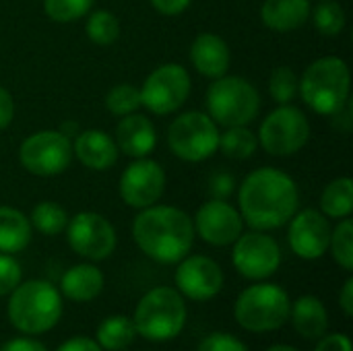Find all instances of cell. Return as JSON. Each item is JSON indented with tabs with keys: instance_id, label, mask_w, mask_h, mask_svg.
<instances>
[{
	"instance_id": "f1b7e54d",
	"label": "cell",
	"mask_w": 353,
	"mask_h": 351,
	"mask_svg": "<svg viewBox=\"0 0 353 351\" xmlns=\"http://www.w3.org/2000/svg\"><path fill=\"white\" fill-rule=\"evenodd\" d=\"M310 14H312L314 29L321 35H325V37H335L345 27V10L335 0H323V2H319L310 10Z\"/></svg>"
},
{
	"instance_id": "60d3db41",
	"label": "cell",
	"mask_w": 353,
	"mask_h": 351,
	"mask_svg": "<svg viewBox=\"0 0 353 351\" xmlns=\"http://www.w3.org/2000/svg\"><path fill=\"white\" fill-rule=\"evenodd\" d=\"M56 351H103L95 339H89V337H83V335H77V337H70L66 339L60 348Z\"/></svg>"
},
{
	"instance_id": "484cf974",
	"label": "cell",
	"mask_w": 353,
	"mask_h": 351,
	"mask_svg": "<svg viewBox=\"0 0 353 351\" xmlns=\"http://www.w3.org/2000/svg\"><path fill=\"white\" fill-rule=\"evenodd\" d=\"M353 211V182L343 176L329 182L321 194V213L333 219H345Z\"/></svg>"
},
{
	"instance_id": "ffe728a7",
	"label": "cell",
	"mask_w": 353,
	"mask_h": 351,
	"mask_svg": "<svg viewBox=\"0 0 353 351\" xmlns=\"http://www.w3.org/2000/svg\"><path fill=\"white\" fill-rule=\"evenodd\" d=\"M230 48L215 33H201L190 46V62L199 74L209 79H219L230 68Z\"/></svg>"
},
{
	"instance_id": "9a60e30c",
	"label": "cell",
	"mask_w": 353,
	"mask_h": 351,
	"mask_svg": "<svg viewBox=\"0 0 353 351\" xmlns=\"http://www.w3.org/2000/svg\"><path fill=\"white\" fill-rule=\"evenodd\" d=\"M223 283H225V275L221 267L205 254H192V257L186 254L178 263L176 288L184 298L192 302L213 300L223 290Z\"/></svg>"
},
{
	"instance_id": "ab89813d",
	"label": "cell",
	"mask_w": 353,
	"mask_h": 351,
	"mask_svg": "<svg viewBox=\"0 0 353 351\" xmlns=\"http://www.w3.org/2000/svg\"><path fill=\"white\" fill-rule=\"evenodd\" d=\"M149 2H151V6H153L157 12L168 14V17H174V14L184 12V10L190 6L192 0H149Z\"/></svg>"
},
{
	"instance_id": "277c9868",
	"label": "cell",
	"mask_w": 353,
	"mask_h": 351,
	"mask_svg": "<svg viewBox=\"0 0 353 351\" xmlns=\"http://www.w3.org/2000/svg\"><path fill=\"white\" fill-rule=\"evenodd\" d=\"M186 319L188 310L184 296L170 285H157L139 300L132 325L137 335L143 339L151 343H165L184 331Z\"/></svg>"
},
{
	"instance_id": "d6986e66",
	"label": "cell",
	"mask_w": 353,
	"mask_h": 351,
	"mask_svg": "<svg viewBox=\"0 0 353 351\" xmlns=\"http://www.w3.org/2000/svg\"><path fill=\"white\" fill-rule=\"evenodd\" d=\"M72 153L85 168L95 170V172H105V170L114 168L118 161V155H120L116 141L108 132L97 130V128L81 130L74 137Z\"/></svg>"
},
{
	"instance_id": "4fadbf2b",
	"label": "cell",
	"mask_w": 353,
	"mask_h": 351,
	"mask_svg": "<svg viewBox=\"0 0 353 351\" xmlns=\"http://www.w3.org/2000/svg\"><path fill=\"white\" fill-rule=\"evenodd\" d=\"M232 263L242 277L250 281H265L277 273L281 265V248L269 234L252 230L248 234H240L234 242Z\"/></svg>"
},
{
	"instance_id": "f546056e",
	"label": "cell",
	"mask_w": 353,
	"mask_h": 351,
	"mask_svg": "<svg viewBox=\"0 0 353 351\" xmlns=\"http://www.w3.org/2000/svg\"><path fill=\"white\" fill-rule=\"evenodd\" d=\"M329 250L333 261L347 273L353 271V221L350 217L339 219L337 228L331 230Z\"/></svg>"
},
{
	"instance_id": "d4e9b609",
	"label": "cell",
	"mask_w": 353,
	"mask_h": 351,
	"mask_svg": "<svg viewBox=\"0 0 353 351\" xmlns=\"http://www.w3.org/2000/svg\"><path fill=\"white\" fill-rule=\"evenodd\" d=\"M134 337H137V329L132 325V319L124 314H114L103 319L95 331V341L103 351H124L132 345Z\"/></svg>"
},
{
	"instance_id": "e575fe53",
	"label": "cell",
	"mask_w": 353,
	"mask_h": 351,
	"mask_svg": "<svg viewBox=\"0 0 353 351\" xmlns=\"http://www.w3.org/2000/svg\"><path fill=\"white\" fill-rule=\"evenodd\" d=\"M23 281V269L12 254L0 252V298L8 296Z\"/></svg>"
},
{
	"instance_id": "cb8c5ba5",
	"label": "cell",
	"mask_w": 353,
	"mask_h": 351,
	"mask_svg": "<svg viewBox=\"0 0 353 351\" xmlns=\"http://www.w3.org/2000/svg\"><path fill=\"white\" fill-rule=\"evenodd\" d=\"M31 221L23 211L0 205V252L17 254L25 250L31 242Z\"/></svg>"
},
{
	"instance_id": "9c48e42d",
	"label": "cell",
	"mask_w": 353,
	"mask_h": 351,
	"mask_svg": "<svg viewBox=\"0 0 353 351\" xmlns=\"http://www.w3.org/2000/svg\"><path fill=\"white\" fill-rule=\"evenodd\" d=\"M256 139L269 155L288 157L302 151L308 143L310 122L302 110L285 103L263 120Z\"/></svg>"
},
{
	"instance_id": "1f68e13d",
	"label": "cell",
	"mask_w": 353,
	"mask_h": 351,
	"mask_svg": "<svg viewBox=\"0 0 353 351\" xmlns=\"http://www.w3.org/2000/svg\"><path fill=\"white\" fill-rule=\"evenodd\" d=\"M105 108L114 116H120V118L128 116V114H134L141 108V91L130 83L116 85L105 95Z\"/></svg>"
},
{
	"instance_id": "5bb4252c",
	"label": "cell",
	"mask_w": 353,
	"mask_h": 351,
	"mask_svg": "<svg viewBox=\"0 0 353 351\" xmlns=\"http://www.w3.org/2000/svg\"><path fill=\"white\" fill-rule=\"evenodd\" d=\"M118 190L128 207L147 209L161 199L165 190V172L157 161L139 157L122 172Z\"/></svg>"
},
{
	"instance_id": "7402d4cb",
	"label": "cell",
	"mask_w": 353,
	"mask_h": 351,
	"mask_svg": "<svg viewBox=\"0 0 353 351\" xmlns=\"http://www.w3.org/2000/svg\"><path fill=\"white\" fill-rule=\"evenodd\" d=\"M290 321L296 333L304 339L316 341L329 329L327 306L316 296H302L290 308Z\"/></svg>"
},
{
	"instance_id": "8d00e7d4",
	"label": "cell",
	"mask_w": 353,
	"mask_h": 351,
	"mask_svg": "<svg viewBox=\"0 0 353 351\" xmlns=\"http://www.w3.org/2000/svg\"><path fill=\"white\" fill-rule=\"evenodd\" d=\"M316 341L319 343L314 345V351H352V339L345 333H325Z\"/></svg>"
},
{
	"instance_id": "7bdbcfd3",
	"label": "cell",
	"mask_w": 353,
	"mask_h": 351,
	"mask_svg": "<svg viewBox=\"0 0 353 351\" xmlns=\"http://www.w3.org/2000/svg\"><path fill=\"white\" fill-rule=\"evenodd\" d=\"M339 306H341L343 314H345L347 319H352L353 317V279L352 277H347V279H345V283H343V288H341V292H339Z\"/></svg>"
},
{
	"instance_id": "ee69618b",
	"label": "cell",
	"mask_w": 353,
	"mask_h": 351,
	"mask_svg": "<svg viewBox=\"0 0 353 351\" xmlns=\"http://www.w3.org/2000/svg\"><path fill=\"white\" fill-rule=\"evenodd\" d=\"M60 132H62V134H66V137L70 139V137H77L81 130H79V124H74V122H64V124H62V128H60Z\"/></svg>"
},
{
	"instance_id": "3957f363",
	"label": "cell",
	"mask_w": 353,
	"mask_h": 351,
	"mask_svg": "<svg viewBox=\"0 0 353 351\" xmlns=\"http://www.w3.org/2000/svg\"><path fill=\"white\" fill-rule=\"evenodd\" d=\"M6 312L19 333L27 337L43 335L52 331L62 317V294L43 279L21 281L8 294Z\"/></svg>"
},
{
	"instance_id": "5b68a950",
	"label": "cell",
	"mask_w": 353,
	"mask_h": 351,
	"mask_svg": "<svg viewBox=\"0 0 353 351\" xmlns=\"http://www.w3.org/2000/svg\"><path fill=\"white\" fill-rule=\"evenodd\" d=\"M352 77L345 60L327 56L314 60L298 81V93L304 103L323 116L337 114L350 101Z\"/></svg>"
},
{
	"instance_id": "74e56055",
	"label": "cell",
	"mask_w": 353,
	"mask_h": 351,
	"mask_svg": "<svg viewBox=\"0 0 353 351\" xmlns=\"http://www.w3.org/2000/svg\"><path fill=\"white\" fill-rule=\"evenodd\" d=\"M209 188H211L213 199L225 201L234 192V178L228 172H217V174H213V178L209 182Z\"/></svg>"
},
{
	"instance_id": "b9f144b4",
	"label": "cell",
	"mask_w": 353,
	"mask_h": 351,
	"mask_svg": "<svg viewBox=\"0 0 353 351\" xmlns=\"http://www.w3.org/2000/svg\"><path fill=\"white\" fill-rule=\"evenodd\" d=\"M12 116H14L12 97L4 87H0V130H4L12 122Z\"/></svg>"
},
{
	"instance_id": "52a82bcc",
	"label": "cell",
	"mask_w": 353,
	"mask_h": 351,
	"mask_svg": "<svg viewBox=\"0 0 353 351\" xmlns=\"http://www.w3.org/2000/svg\"><path fill=\"white\" fill-rule=\"evenodd\" d=\"M207 110L217 126H248L261 110V95L242 77H219L207 91Z\"/></svg>"
},
{
	"instance_id": "7a4b0ae2",
	"label": "cell",
	"mask_w": 353,
	"mask_h": 351,
	"mask_svg": "<svg viewBox=\"0 0 353 351\" xmlns=\"http://www.w3.org/2000/svg\"><path fill=\"white\" fill-rule=\"evenodd\" d=\"M132 238L143 254L161 265L180 263L192 248L194 225L186 211L170 205L141 209L132 221Z\"/></svg>"
},
{
	"instance_id": "8992f818",
	"label": "cell",
	"mask_w": 353,
	"mask_h": 351,
	"mask_svg": "<svg viewBox=\"0 0 353 351\" xmlns=\"http://www.w3.org/2000/svg\"><path fill=\"white\" fill-rule=\"evenodd\" d=\"M290 308L292 300L281 285L254 283L238 296L234 319L248 333H271L290 321Z\"/></svg>"
},
{
	"instance_id": "836d02e7",
	"label": "cell",
	"mask_w": 353,
	"mask_h": 351,
	"mask_svg": "<svg viewBox=\"0 0 353 351\" xmlns=\"http://www.w3.org/2000/svg\"><path fill=\"white\" fill-rule=\"evenodd\" d=\"M95 0H43L46 14L56 23H72L89 14Z\"/></svg>"
},
{
	"instance_id": "e0dca14e",
	"label": "cell",
	"mask_w": 353,
	"mask_h": 351,
	"mask_svg": "<svg viewBox=\"0 0 353 351\" xmlns=\"http://www.w3.org/2000/svg\"><path fill=\"white\" fill-rule=\"evenodd\" d=\"M288 242L296 257L304 261H316L329 250L331 225L329 217L316 209L296 211V215L288 221Z\"/></svg>"
},
{
	"instance_id": "8fae6325",
	"label": "cell",
	"mask_w": 353,
	"mask_h": 351,
	"mask_svg": "<svg viewBox=\"0 0 353 351\" xmlns=\"http://www.w3.org/2000/svg\"><path fill=\"white\" fill-rule=\"evenodd\" d=\"M72 159V143L60 130H39L29 134L19 149L21 166L33 176H58Z\"/></svg>"
},
{
	"instance_id": "603a6c76",
	"label": "cell",
	"mask_w": 353,
	"mask_h": 351,
	"mask_svg": "<svg viewBox=\"0 0 353 351\" xmlns=\"http://www.w3.org/2000/svg\"><path fill=\"white\" fill-rule=\"evenodd\" d=\"M310 0H265L263 23L273 31H294L310 19Z\"/></svg>"
},
{
	"instance_id": "6da1fadb",
	"label": "cell",
	"mask_w": 353,
	"mask_h": 351,
	"mask_svg": "<svg viewBox=\"0 0 353 351\" xmlns=\"http://www.w3.org/2000/svg\"><path fill=\"white\" fill-rule=\"evenodd\" d=\"M244 223L259 232L283 228L300 207V192L292 176L275 168L250 172L238 190Z\"/></svg>"
},
{
	"instance_id": "7c38bea8",
	"label": "cell",
	"mask_w": 353,
	"mask_h": 351,
	"mask_svg": "<svg viewBox=\"0 0 353 351\" xmlns=\"http://www.w3.org/2000/svg\"><path fill=\"white\" fill-rule=\"evenodd\" d=\"M68 246L83 259L91 263L105 261L116 250V230L114 225L99 213L81 211L66 225Z\"/></svg>"
},
{
	"instance_id": "30bf717a",
	"label": "cell",
	"mask_w": 353,
	"mask_h": 351,
	"mask_svg": "<svg viewBox=\"0 0 353 351\" xmlns=\"http://www.w3.org/2000/svg\"><path fill=\"white\" fill-rule=\"evenodd\" d=\"M141 106L151 114L168 116L184 106L190 95V74L182 64L168 62L157 66L143 83Z\"/></svg>"
},
{
	"instance_id": "ba28073f",
	"label": "cell",
	"mask_w": 353,
	"mask_h": 351,
	"mask_svg": "<svg viewBox=\"0 0 353 351\" xmlns=\"http://www.w3.org/2000/svg\"><path fill=\"white\" fill-rule=\"evenodd\" d=\"M168 145L182 161H205L219 151V126L205 112L180 114L168 128Z\"/></svg>"
},
{
	"instance_id": "4316f807",
	"label": "cell",
	"mask_w": 353,
	"mask_h": 351,
	"mask_svg": "<svg viewBox=\"0 0 353 351\" xmlns=\"http://www.w3.org/2000/svg\"><path fill=\"white\" fill-rule=\"evenodd\" d=\"M29 221H31V228L37 230L39 234H43V236H58L68 225V213L58 203L43 201V203L33 207Z\"/></svg>"
},
{
	"instance_id": "44dd1931",
	"label": "cell",
	"mask_w": 353,
	"mask_h": 351,
	"mask_svg": "<svg viewBox=\"0 0 353 351\" xmlns=\"http://www.w3.org/2000/svg\"><path fill=\"white\" fill-rule=\"evenodd\" d=\"M105 279L99 267L91 263H81L70 267L60 279V294L70 302H91L103 292Z\"/></svg>"
},
{
	"instance_id": "f35d334b",
	"label": "cell",
	"mask_w": 353,
	"mask_h": 351,
	"mask_svg": "<svg viewBox=\"0 0 353 351\" xmlns=\"http://www.w3.org/2000/svg\"><path fill=\"white\" fill-rule=\"evenodd\" d=\"M0 351H48L46 350V345L41 343V341H37V339H33V337H27V335H23V337H14V339H10V341H6Z\"/></svg>"
},
{
	"instance_id": "f6af8a7d",
	"label": "cell",
	"mask_w": 353,
	"mask_h": 351,
	"mask_svg": "<svg viewBox=\"0 0 353 351\" xmlns=\"http://www.w3.org/2000/svg\"><path fill=\"white\" fill-rule=\"evenodd\" d=\"M267 351H300L298 348H294V345H271Z\"/></svg>"
},
{
	"instance_id": "ac0fdd59",
	"label": "cell",
	"mask_w": 353,
	"mask_h": 351,
	"mask_svg": "<svg viewBox=\"0 0 353 351\" xmlns=\"http://www.w3.org/2000/svg\"><path fill=\"white\" fill-rule=\"evenodd\" d=\"M116 147L128 157H147L157 145V130L143 114H128L116 126Z\"/></svg>"
},
{
	"instance_id": "4dcf8cb0",
	"label": "cell",
	"mask_w": 353,
	"mask_h": 351,
	"mask_svg": "<svg viewBox=\"0 0 353 351\" xmlns=\"http://www.w3.org/2000/svg\"><path fill=\"white\" fill-rule=\"evenodd\" d=\"M85 31L89 39L97 46H110L118 39L120 35V21L114 12L110 10H95L89 14Z\"/></svg>"
},
{
	"instance_id": "83f0119b",
	"label": "cell",
	"mask_w": 353,
	"mask_h": 351,
	"mask_svg": "<svg viewBox=\"0 0 353 351\" xmlns=\"http://www.w3.org/2000/svg\"><path fill=\"white\" fill-rule=\"evenodd\" d=\"M259 147L256 134L248 126H232L219 134V149L232 159H248Z\"/></svg>"
},
{
	"instance_id": "d6a6232c",
	"label": "cell",
	"mask_w": 353,
	"mask_h": 351,
	"mask_svg": "<svg viewBox=\"0 0 353 351\" xmlns=\"http://www.w3.org/2000/svg\"><path fill=\"white\" fill-rule=\"evenodd\" d=\"M298 77L290 66H277L269 77V93L279 103H292L298 95Z\"/></svg>"
},
{
	"instance_id": "2e32d148",
	"label": "cell",
	"mask_w": 353,
	"mask_h": 351,
	"mask_svg": "<svg viewBox=\"0 0 353 351\" xmlns=\"http://www.w3.org/2000/svg\"><path fill=\"white\" fill-rule=\"evenodd\" d=\"M192 225L194 234H199L207 244L230 246L240 238L244 230V219L240 211L232 207L228 201L211 199L199 207Z\"/></svg>"
},
{
	"instance_id": "d590c367",
	"label": "cell",
	"mask_w": 353,
	"mask_h": 351,
	"mask_svg": "<svg viewBox=\"0 0 353 351\" xmlns=\"http://www.w3.org/2000/svg\"><path fill=\"white\" fill-rule=\"evenodd\" d=\"M196 351H250L232 333H211L207 335Z\"/></svg>"
}]
</instances>
